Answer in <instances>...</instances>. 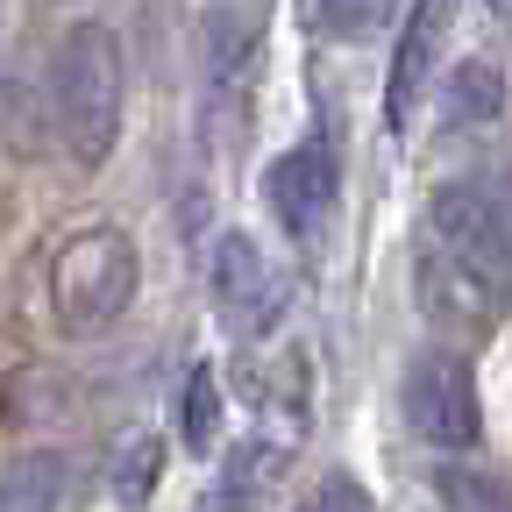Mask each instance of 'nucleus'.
I'll return each instance as SVG.
<instances>
[{
    "label": "nucleus",
    "instance_id": "obj_3",
    "mask_svg": "<svg viewBox=\"0 0 512 512\" xmlns=\"http://www.w3.org/2000/svg\"><path fill=\"white\" fill-rule=\"evenodd\" d=\"M136 299V242L121 228H86L57 249V320L72 335H100Z\"/></svg>",
    "mask_w": 512,
    "mask_h": 512
},
{
    "label": "nucleus",
    "instance_id": "obj_2",
    "mask_svg": "<svg viewBox=\"0 0 512 512\" xmlns=\"http://www.w3.org/2000/svg\"><path fill=\"white\" fill-rule=\"evenodd\" d=\"M121 93H128V72H121L114 29L79 22L57 43V57H50V128H57L64 157H72L79 171H100L114 157V143H121Z\"/></svg>",
    "mask_w": 512,
    "mask_h": 512
},
{
    "label": "nucleus",
    "instance_id": "obj_4",
    "mask_svg": "<svg viewBox=\"0 0 512 512\" xmlns=\"http://www.w3.org/2000/svg\"><path fill=\"white\" fill-rule=\"evenodd\" d=\"M406 420L427 448L463 456L484 434V406H477V370L456 349H420L406 363Z\"/></svg>",
    "mask_w": 512,
    "mask_h": 512
},
{
    "label": "nucleus",
    "instance_id": "obj_10",
    "mask_svg": "<svg viewBox=\"0 0 512 512\" xmlns=\"http://www.w3.org/2000/svg\"><path fill=\"white\" fill-rule=\"evenodd\" d=\"M505 107V72L491 57H463L441 86V128H491Z\"/></svg>",
    "mask_w": 512,
    "mask_h": 512
},
{
    "label": "nucleus",
    "instance_id": "obj_1",
    "mask_svg": "<svg viewBox=\"0 0 512 512\" xmlns=\"http://www.w3.org/2000/svg\"><path fill=\"white\" fill-rule=\"evenodd\" d=\"M427 299L456 292V313H491L512 292V256L498 228V200L484 178H448L427 200Z\"/></svg>",
    "mask_w": 512,
    "mask_h": 512
},
{
    "label": "nucleus",
    "instance_id": "obj_11",
    "mask_svg": "<svg viewBox=\"0 0 512 512\" xmlns=\"http://www.w3.org/2000/svg\"><path fill=\"white\" fill-rule=\"evenodd\" d=\"M249 50H256V22L235 15V8H214L207 29H200V64H207V86H214V93H228V86L242 79Z\"/></svg>",
    "mask_w": 512,
    "mask_h": 512
},
{
    "label": "nucleus",
    "instance_id": "obj_12",
    "mask_svg": "<svg viewBox=\"0 0 512 512\" xmlns=\"http://www.w3.org/2000/svg\"><path fill=\"white\" fill-rule=\"evenodd\" d=\"M214 420H221L214 363H192L185 384H178V441H185V448H207V441H214Z\"/></svg>",
    "mask_w": 512,
    "mask_h": 512
},
{
    "label": "nucleus",
    "instance_id": "obj_15",
    "mask_svg": "<svg viewBox=\"0 0 512 512\" xmlns=\"http://www.w3.org/2000/svg\"><path fill=\"white\" fill-rule=\"evenodd\" d=\"M491 200H498V228H505V256H512V178L491 185Z\"/></svg>",
    "mask_w": 512,
    "mask_h": 512
},
{
    "label": "nucleus",
    "instance_id": "obj_7",
    "mask_svg": "<svg viewBox=\"0 0 512 512\" xmlns=\"http://www.w3.org/2000/svg\"><path fill=\"white\" fill-rule=\"evenodd\" d=\"M207 278H214V306H221V320H228V328H242V335H264L271 320H278L285 285H278V271H271V256H264V242H256V235L228 228V235L214 242V264H207Z\"/></svg>",
    "mask_w": 512,
    "mask_h": 512
},
{
    "label": "nucleus",
    "instance_id": "obj_8",
    "mask_svg": "<svg viewBox=\"0 0 512 512\" xmlns=\"http://www.w3.org/2000/svg\"><path fill=\"white\" fill-rule=\"evenodd\" d=\"M278 463H285L278 434H249L242 448H228V463H221L214 484L200 491V512H249L256 498H264V484L278 477Z\"/></svg>",
    "mask_w": 512,
    "mask_h": 512
},
{
    "label": "nucleus",
    "instance_id": "obj_9",
    "mask_svg": "<svg viewBox=\"0 0 512 512\" xmlns=\"http://www.w3.org/2000/svg\"><path fill=\"white\" fill-rule=\"evenodd\" d=\"M64 456L57 448H15L0 463V512H57L64 505Z\"/></svg>",
    "mask_w": 512,
    "mask_h": 512
},
{
    "label": "nucleus",
    "instance_id": "obj_13",
    "mask_svg": "<svg viewBox=\"0 0 512 512\" xmlns=\"http://www.w3.org/2000/svg\"><path fill=\"white\" fill-rule=\"evenodd\" d=\"M434 491H441L448 512H512V491L498 477H484V470H463V463H448L434 477Z\"/></svg>",
    "mask_w": 512,
    "mask_h": 512
},
{
    "label": "nucleus",
    "instance_id": "obj_5",
    "mask_svg": "<svg viewBox=\"0 0 512 512\" xmlns=\"http://www.w3.org/2000/svg\"><path fill=\"white\" fill-rule=\"evenodd\" d=\"M335 192H342V164L328 136H299L292 150H278V164L264 171V207L278 214L285 235H320V221L335 214Z\"/></svg>",
    "mask_w": 512,
    "mask_h": 512
},
{
    "label": "nucleus",
    "instance_id": "obj_16",
    "mask_svg": "<svg viewBox=\"0 0 512 512\" xmlns=\"http://www.w3.org/2000/svg\"><path fill=\"white\" fill-rule=\"evenodd\" d=\"M484 8H491V15H498V22L512 29V0H484Z\"/></svg>",
    "mask_w": 512,
    "mask_h": 512
},
{
    "label": "nucleus",
    "instance_id": "obj_6",
    "mask_svg": "<svg viewBox=\"0 0 512 512\" xmlns=\"http://www.w3.org/2000/svg\"><path fill=\"white\" fill-rule=\"evenodd\" d=\"M448 22H456V0H413L406 22H399L392 64H384V128H392V136H406L413 107L427 100V79L441 64V43H448Z\"/></svg>",
    "mask_w": 512,
    "mask_h": 512
},
{
    "label": "nucleus",
    "instance_id": "obj_14",
    "mask_svg": "<svg viewBox=\"0 0 512 512\" xmlns=\"http://www.w3.org/2000/svg\"><path fill=\"white\" fill-rule=\"evenodd\" d=\"M299 15H306V29H320V36H363V29L384 15V0H299Z\"/></svg>",
    "mask_w": 512,
    "mask_h": 512
}]
</instances>
